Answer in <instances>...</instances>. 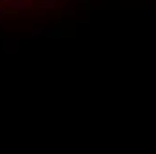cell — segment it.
I'll return each instance as SVG.
<instances>
[{
	"label": "cell",
	"mask_w": 156,
	"mask_h": 154,
	"mask_svg": "<svg viewBox=\"0 0 156 154\" xmlns=\"http://www.w3.org/2000/svg\"><path fill=\"white\" fill-rule=\"evenodd\" d=\"M61 0H0V5L7 7H34V5H50Z\"/></svg>",
	"instance_id": "6da1fadb"
}]
</instances>
